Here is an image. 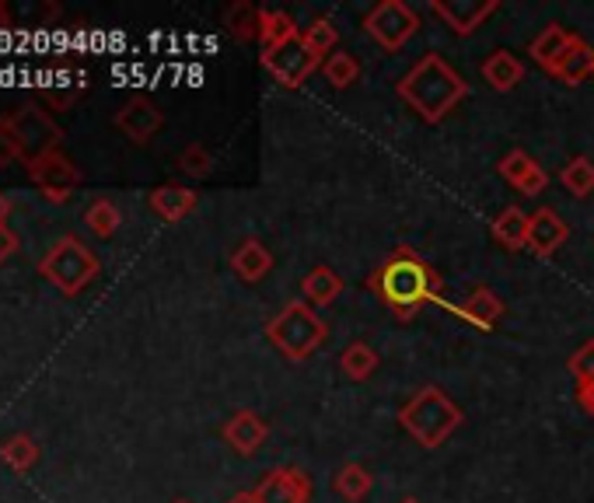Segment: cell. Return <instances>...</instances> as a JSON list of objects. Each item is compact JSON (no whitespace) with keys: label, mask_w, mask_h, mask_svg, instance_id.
Returning <instances> with one entry per match:
<instances>
[{"label":"cell","mask_w":594,"mask_h":503,"mask_svg":"<svg viewBox=\"0 0 594 503\" xmlns=\"http://www.w3.org/2000/svg\"><path fill=\"white\" fill-rule=\"evenodd\" d=\"M441 283H444L441 273L420 256L417 248L395 245L368 277V291L382 300L399 322H409V318L420 315V308L437 305Z\"/></svg>","instance_id":"1"},{"label":"cell","mask_w":594,"mask_h":503,"mask_svg":"<svg viewBox=\"0 0 594 503\" xmlns=\"http://www.w3.org/2000/svg\"><path fill=\"white\" fill-rule=\"evenodd\" d=\"M395 95H399L426 126H437L469 98V81L441 53H423L399 77Z\"/></svg>","instance_id":"2"},{"label":"cell","mask_w":594,"mask_h":503,"mask_svg":"<svg viewBox=\"0 0 594 503\" xmlns=\"http://www.w3.org/2000/svg\"><path fill=\"white\" fill-rule=\"evenodd\" d=\"M399 424L420 447L437 451L461 424H466V413H461L458 402H451L437 384H423V389H417L403 402Z\"/></svg>","instance_id":"3"},{"label":"cell","mask_w":594,"mask_h":503,"mask_svg":"<svg viewBox=\"0 0 594 503\" xmlns=\"http://www.w3.org/2000/svg\"><path fill=\"white\" fill-rule=\"evenodd\" d=\"M267 340L280 357L290 364H305L311 354H319L329 340V326L322 315L308 305V300H287L270 322H267Z\"/></svg>","instance_id":"4"},{"label":"cell","mask_w":594,"mask_h":503,"mask_svg":"<svg viewBox=\"0 0 594 503\" xmlns=\"http://www.w3.org/2000/svg\"><path fill=\"white\" fill-rule=\"evenodd\" d=\"M364 32L385 53H399L420 32V14L412 11L406 0H382V4H374L364 14Z\"/></svg>","instance_id":"5"},{"label":"cell","mask_w":594,"mask_h":503,"mask_svg":"<svg viewBox=\"0 0 594 503\" xmlns=\"http://www.w3.org/2000/svg\"><path fill=\"white\" fill-rule=\"evenodd\" d=\"M262 66L273 74L280 88L297 91L311 74L322 71V60L301 42V36H297V39L276 46V49H262Z\"/></svg>","instance_id":"6"},{"label":"cell","mask_w":594,"mask_h":503,"mask_svg":"<svg viewBox=\"0 0 594 503\" xmlns=\"http://www.w3.org/2000/svg\"><path fill=\"white\" fill-rule=\"evenodd\" d=\"M42 270L53 277L57 283L67 294H74V291H81L85 283L98 273V262H95V256L91 252L81 245V242H74V238H63L57 248H53V256H49L46 262H42Z\"/></svg>","instance_id":"7"},{"label":"cell","mask_w":594,"mask_h":503,"mask_svg":"<svg viewBox=\"0 0 594 503\" xmlns=\"http://www.w3.org/2000/svg\"><path fill=\"white\" fill-rule=\"evenodd\" d=\"M11 130H14V140H18V150L25 161H42L46 155H53V147L60 140V130L46 120L39 109H22L18 115L11 120Z\"/></svg>","instance_id":"8"},{"label":"cell","mask_w":594,"mask_h":503,"mask_svg":"<svg viewBox=\"0 0 594 503\" xmlns=\"http://www.w3.org/2000/svg\"><path fill=\"white\" fill-rule=\"evenodd\" d=\"M431 11L455 32V36L466 39L500 11V0H451V4L448 0H431Z\"/></svg>","instance_id":"9"},{"label":"cell","mask_w":594,"mask_h":503,"mask_svg":"<svg viewBox=\"0 0 594 503\" xmlns=\"http://www.w3.org/2000/svg\"><path fill=\"white\" fill-rule=\"evenodd\" d=\"M311 493H315L311 476L294 465L273 468V473L256 486L259 503H311Z\"/></svg>","instance_id":"10"},{"label":"cell","mask_w":594,"mask_h":503,"mask_svg":"<svg viewBox=\"0 0 594 503\" xmlns=\"http://www.w3.org/2000/svg\"><path fill=\"white\" fill-rule=\"evenodd\" d=\"M497 172L521 196H542V193H546V186H549V172L532 155H528V150H521V147L507 150V155L500 158V164H497Z\"/></svg>","instance_id":"11"},{"label":"cell","mask_w":594,"mask_h":503,"mask_svg":"<svg viewBox=\"0 0 594 503\" xmlns=\"http://www.w3.org/2000/svg\"><path fill=\"white\" fill-rule=\"evenodd\" d=\"M267 438H270V424L256 409H238L224 424V441L235 455H256V451L267 444Z\"/></svg>","instance_id":"12"},{"label":"cell","mask_w":594,"mask_h":503,"mask_svg":"<svg viewBox=\"0 0 594 503\" xmlns=\"http://www.w3.org/2000/svg\"><path fill=\"white\" fill-rule=\"evenodd\" d=\"M567 242H570V224L553 207H539L532 213V228H528V252H535V256H556Z\"/></svg>","instance_id":"13"},{"label":"cell","mask_w":594,"mask_h":503,"mask_svg":"<svg viewBox=\"0 0 594 503\" xmlns=\"http://www.w3.org/2000/svg\"><path fill=\"white\" fill-rule=\"evenodd\" d=\"M577 42H581V36H577L573 28L553 22V25H546V28H542L539 36L532 39V46H528V53H532V60L542 66V71L553 74L556 66H559V60H564Z\"/></svg>","instance_id":"14"},{"label":"cell","mask_w":594,"mask_h":503,"mask_svg":"<svg viewBox=\"0 0 594 503\" xmlns=\"http://www.w3.org/2000/svg\"><path fill=\"white\" fill-rule=\"evenodd\" d=\"M161 112H158V106L151 102V98H144V95H137V98H129V102L120 109V115H115V126H120L123 133L134 144H147L154 137V133L161 130Z\"/></svg>","instance_id":"15"},{"label":"cell","mask_w":594,"mask_h":503,"mask_svg":"<svg viewBox=\"0 0 594 503\" xmlns=\"http://www.w3.org/2000/svg\"><path fill=\"white\" fill-rule=\"evenodd\" d=\"M32 175H36V182L49 193V199H67V193L81 179V172L63 155H46L42 161L32 164Z\"/></svg>","instance_id":"16"},{"label":"cell","mask_w":594,"mask_h":503,"mask_svg":"<svg viewBox=\"0 0 594 503\" xmlns=\"http://www.w3.org/2000/svg\"><path fill=\"white\" fill-rule=\"evenodd\" d=\"M231 270L245 283H259L273 273V252L259 238H245L235 252H231Z\"/></svg>","instance_id":"17"},{"label":"cell","mask_w":594,"mask_h":503,"mask_svg":"<svg viewBox=\"0 0 594 503\" xmlns=\"http://www.w3.org/2000/svg\"><path fill=\"white\" fill-rule=\"evenodd\" d=\"M504 311H507V305L504 300L493 294L490 287H475L461 305H455V315L458 318H466V322H472V326H480V329H497V322L504 318Z\"/></svg>","instance_id":"18"},{"label":"cell","mask_w":594,"mask_h":503,"mask_svg":"<svg viewBox=\"0 0 594 503\" xmlns=\"http://www.w3.org/2000/svg\"><path fill=\"white\" fill-rule=\"evenodd\" d=\"M483 81L493 91H515L524 81V63L510 53V49H493L483 60Z\"/></svg>","instance_id":"19"},{"label":"cell","mask_w":594,"mask_h":503,"mask_svg":"<svg viewBox=\"0 0 594 503\" xmlns=\"http://www.w3.org/2000/svg\"><path fill=\"white\" fill-rule=\"evenodd\" d=\"M343 294V277L333 266H315L301 277V300H308L311 308H325Z\"/></svg>","instance_id":"20"},{"label":"cell","mask_w":594,"mask_h":503,"mask_svg":"<svg viewBox=\"0 0 594 503\" xmlns=\"http://www.w3.org/2000/svg\"><path fill=\"white\" fill-rule=\"evenodd\" d=\"M528 228H532V213H524L521 207H507L493 221V242L507 252H524L528 248Z\"/></svg>","instance_id":"21"},{"label":"cell","mask_w":594,"mask_h":503,"mask_svg":"<svg viewBox=\"0 0 594 503\" xmlns=\"http://www.w3.org/2000/svg\"><path fill=\"white\" fill-rule=\"evenodd\" d=\"M374 490V476L368 473L364 465H357V462H346L336 468V476H333V493L343 496L346 503H364Z\"/></svg>","instance_id":"22"},{"label":"cell","mask_w":594,"mask_h":503,"mask_svg":"<svg viewBox=\"0 0 594 503\" xmlns=\"http://www.w3.org/2000/svg\"><path fill=\"white\" fill-rule=\"evenodd\" d=\"M151 210L161 217V221H183V217H189L196 210V193L186 189V186H161L151 193Z\"/></svg>","instance_id":"23"},{"label":"cell","mask_w":594,"mask_h":503,"mask_svg":"<svg viewBox=\"0 0 594 503\" xmlns=\"http://www.w3.org/2000/svg\"><path fill=\"white\" fill-rule=\"evenodd\" d=\"M549 77H556L559 84H567V88H581L587 77H594V49L581 39L564 60H559V66Z\"/></svg>","instance_id":"24"},{"label":"cell","mask_w":594,"mask_h":503,"mask_svg":"<svg viewBox=\"0 0 594 503\" xmlns=\"http://www.w3.org/2000/svg\"><path fill=\"white\" fill-rule=\"evenodd\" d=\"M301 36V25L294 22V14L290 11H262V28H259V46L262 49H276V46H284L290 39Z\"/></svg>","instance_id":"25"},{"label":"cell","mask_w":594,"mask_h":503,"mask_svg":"<svg viewBox=\"0 0 594 503\" xmlns=\"http://www.w3.org/2000/svg\"><path fill=\"white\" fill-rule=\"evenodd\" d=\"M224 25L235 39L249 42L259 39V28H262V8H256L252 0H235L227 11H224Z\"/></svg>","instance_id":"26"},{"label":"cell","mask_w":594,"mask_h":503,"mask_svg":"<svg viewBox=\"0 0 594 503\" xmlns=\"http://www.w3.org/2000/svg\"><path fill=\"white\" fill-rule=\"evenodd\" d=\"M559 186L577 199H587L594 193V161L587 155L570 158L564 168H559Z\"/></svg>","instance_id":"27"},{"label":"cell","mask_w":594,"mask_h":503,"mask_svg":"<svg viewBox=\"0 0 594 503\" xmlns=\"http://www.w3.org/2000/svg\"><path fill=\"white\" fill-rule=\"evenodd\" d=\"M301 42L315 53L319 60L333 57L336 46H339V28L333 25V19L329 14H319V19H311V25L301 28Z\"/></svg>","instance_id":"28"},{"label":"cell","mask_w":594,"mask_h":503,"mask_svg":"<svg viewBox=\"0 0 594 503\" xmlns=\"http://www.w3.org/2000/svg\"><path fill=\"white\" fill-rule=\"evenodd\" d=\"M378 364H382V357H378V349L368 346V343H350L343 349V357H339V367H343V375L350 378V381H368L374 371H378Z\"/></svg>","instance_id":"29"},{"label":"cell","mask_w":594,"mask_h":503,"mask_svg":"<svg viewBox=\"0 0 594 503\" xmlns=\"http://www.w3.org/2000/svg\"><path fill=\"white\" fill-rule=\"evenodd\" d=\"M322 74H325V81L333 84L336 91L354 88L357 77H360V60L354 53H346V49H336L333 57L322 60Z\"/></svg>","instance_id":"30"},{"label":"cell","mask_w":594,"mask_h":503,"mask_svg":"<svg viewBox=\"0 0 594 503\" xmlns=\"http://www.w3.org/2000/svg\"><path fill=\"white\" fill-rule=\"evenodd\" d=\"M120 210H115V204H109V199H98V204L88 207L85 213V224L91 228V234H98V238H112L115 228H120Z\"/></svg>","instance_id":"31"},{"label":"cell","mask_w":594,"mask_h":503,"mask_svg":"<svg viewBox=\"0 0 594 503\" xmlns=\"http://www.w3.org/2000/svg\"><path fill=\"white\" fill-rule=\"evenodd\" d=\"M178 168H183L189 179H207L213 172V155L203 144H189L183 155H178Z\"/></svg>","instance_id":"32"},{"label":"cell","mask_w":594,"mask_h":503,"mask_svg":"<svg viewBox=\"0 0 594 503\" xmlns=\"http://www.w3.org/2000/svg\"><path fill=\"white\" fill-rule=\"evenodd\" d=\"M567 367H570V375H573L577 384L594 381V340H587L584 346H577L570 354V360H567Z\"/></svg>","instance_id":"33"},{"label":"cell","mask_w":594,"mask_h":503,"mask_svg":"<svg viewBox=\"0 0 594 503\" xmlns=\"http://www.w3.org/2000/svg\"><path fill=\"white\" fill-rule=\"evenodd\" d=\"M11 158H22L18 140H14L11 123H0V164H8Z\"/></svg>","instance_id":"34"},{"label":"cell","mask_w":594,"mask_h":503,"mask_svg":"<svg viewBox=\"0 0 594 503\" xmlns=\"http://www.w3.org/2000/svg\"><path fill=\"white\" fill-rule=\"evenodd\" d=\"M8 458L14 462V465H28V458H32V444L22 438V441H11L8 444Z\"/></svg>","instance_id":"35"},{"label":"cell","mask_w":594,"mask_h":503,"mask_svg":"<svg viewBox=\"0 0 594 503\" xmlns=\"http://www.w3.org/2000/svg\"><path fill=\"white\" fill-rule=\"evenodd\" d=\"M577 406H581L587 416H594V381L577 384Z\"/></svg>","instance_id":"36"},{"label":"cell","mask_w":594,"mask_h":503,"mask_svg":"<svg viewBox=\"0 0 594 503\" xmlns=\"http://www.w3.org/2000/svg\"><path fill=\"white\" fill-rule=\"evenodd\" d=\"M11 248H14V234H11L4 224H0V259H4Z\"/></svg>","instance_id":"37"},{"label":"cell","mask_w":594,"mask_h":503,"mask_svg":"<svg viewBox=\"0 0 594 503\" xmlns=\"http://www.w3.org/2000/svg\"><path fill=\"white\" fill-rule=\"evenodd\" d=\"M227 503H259V496H256V490H242V493H235Z\"/></svg>","instance_id":"38"},{"label":"cell","mask_w":594,"mask_h":503,"mask_svg":"<svg viewBox=\"0 0 594 503\" xmlns=\"http://www.w3.org/2000/svg\"><path fill=\"white\" fill-rule=\"evenodd\" d=\"M8 213V199L4 196H0V217H4Z\"/></svg>","instance_id":"39"},{"label":"cell","mask_w":594,"mask_h":503,"mask_svg":"<svg viewBox=\"0 0 594 503\" xmlns=\"http://www.w3.org/2000/svg\"><path fill=\"white\" fill-rule=\"evenodd\" d=\"M0 32H8V22H4V11H0Z\"/></svg>","instance_id":"40"},{"label":"cell","mask_w":594,"mask_h":503,"mask_svg":"<svg viewBox=\"0 0 594 503\" xmlns=\"http://www.w3.org/2000/svg\"><path fill=\"white\" fill-rule=\"evenodd\" d=\"M399 503H420V500H417V496H403Z\"/></svg>","instance_id":"41"},{"label":"cell","mask_w":594,"mask_h":503,"mask_svg":"<svg viewBox=\"0 0 594 503\" xmlns=\"http://www.w3.org/2000/svg\"><path fill=\"white\" fill-rule=\"evenodd\" d=\"M175 503H189V500H175Z\"/></svg>","instance_id":"42"}]
</instances>
